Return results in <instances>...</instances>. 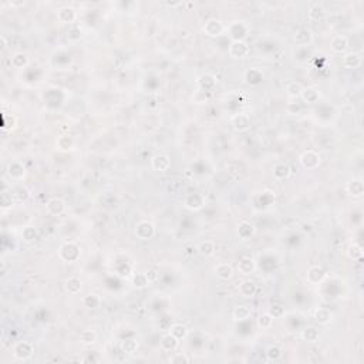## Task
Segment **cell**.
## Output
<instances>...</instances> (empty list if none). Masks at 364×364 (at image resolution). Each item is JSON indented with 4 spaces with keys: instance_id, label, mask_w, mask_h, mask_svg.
<instances>
[{
    "instance_id": "cell-38",
    "label": "cell",
    "mask_w": 364,
    "mask_h": 364,
    "mask_svg": "<svg viewBox=\"0 0 364 364\" xmlns=\"http://www.w3.org/2000/svg\"><path fill=\"white\" fill-rule=\"evenodd\" d=\"M37 238H39V231H37L36 226L27 225V226L23 228V231H21V239H23V242L33 243L37 241Z\"/></svg>"
},
{
    "instance_id": "cell-30",
    "label": "cell",
    "mask_w": 364,
    "mask_h": 364,
    "mask_svg": "<svg viewBox=\"0 0 364 364\" xmlns=\"http://www.w3.org/2000/svg\"><path fill=\"white\" fill-rule=\"evenodd\" d=\"M178 346H180V340L178 339H175L169 331L166 333V334H164L161 337V342H160V347H161L162 351H166V353H172V351H175L177 348H178Z\"/></svg>"
},
{
    "instance_id": "cell-31",
    "label": "cell",
    "mask_w": 364,
    "mask_h": 364,
    "mask_svg": "<svg viewBox=\"0 0 364 364\" xmlns=\"http://www.w3.org/2000/svg\"><path fill=\"white\" fill-rule=\"evenodd\" d=\"M211 99H212V93H211V91H203V90L197 88V90L191 94L189 102H191V104H195V105H203V104L211 101Z\"/></svg>"
},
{
    "instance_id": "cell-39",
    "label": "cell",
    "mask_w": 364,
    "mask_h": 364,
    "mask_svg": "<svg viewBox=\"0 0 364 364\" xmlns=\"http://www.w3.org/2000/svg\"><path fill=\"white\" fill-rule=\"evenodd\" d=\"M346 255H347V258L350 261H362L363 259V248H362V245L356 242L350 243L347 246Z\"/></svg>"
},
{
    "instance_id": "cell-9",
    "label": "cell",
    "mask_w": 364,
    "mask_h": 364,
    "mask_svg": "<svg viewBox=\"0 0 364 364\" xmlns=\"http://www.w3.org/2000/svg\"><path fill=\"white\" fill-rule=\"evenodd\" d=\"M250 124H252V120H250V116L248 113H238V114L232 116V118H231V125L236 132L248 131L250 128Z\"/></svg>"
},
{
    "instance_id": "cell-8",
    "label": "cell",
    "mask_w": 364,
    "mask_h": 364,
    "mask_svg": "<svg viewBox=\"0 0 364 364\" xmlns=\"http://www.w3.org/2000/svg\"><path fill=\"white\" fill-rule=\"evenodd\" d=\"M183 206L188 211H192V212L201 211L203 206H205V197H203L201 192H191V194H188L185 197Z\"/></svg>"
},
{
    "instance_id": "cell-16",
    "label": "cell",
    "mask_w": 364,
    "mask_h": 364,
    "mask_svg": "<svg viewBox=\"0 0 364 364\" xmlns=\"http://www.w3.org/2000/svg\"><path fill=\"white\" fill-rule=\"evenodd\" d=\"M151 168L157 172H166L171 168V158L166 154H155L151 158Z\"/></svg>"
},
{
    "instance_id": "cell-19",
    "label": "cell",
    "mask_w": 364,
    "mask_h": 364,
    "mask_svg": "<svg viewBox=\"0 0 364 364\" xmlns=\"http://www.w3.org/2000/svg\"><path fill=\"white\" fill-rule=\"evenodd\" d=\"M272 174H273V178L278 180V181H284V180H289L290 175H292V168L287 162H278L273 165L272 168Z\"/></svg>"
},
{
    "instance_id": "cell-46",
    "label": "cell",
    "mask_w": 364,
    "mask_h": 364,
    "mask_svg": "<svg viewBox=\"0 0 364 364\" xmlns=\"http://www.w3.org/2000/svg\"><path fill=\"white\" fill-rule=\"evenodd\" d=\"M168 362L172 364H186L191 362V359H189L185 353H175L174 356L169 357Z\"/></svg>"
},
{
    "instance_id": "cell-27",
    "label": "cell",
    "mask_w": 364,
    "mask_h": 364,
    "mask_svg": "<svg viewBox=\"0 0 364 364\" xmlns=\"http://www.w3.org/2000/svg\"><path fill=\"white\" fill-rule=\"evenodd\" d=\"M300 339L304 343L314 344L320 340V331L316 326H306L302 333H300Z\"/></svg>"
},
{
    "instance_id": "cell-28",
    "label": "cell",
    "mask_w": 364,
    "mask_h": 364,
    "mask_svg": "<svg viewBox=\"0 0 364 364\" xmlns=\"http://www.w3.org/2000/svg\"><path fill=\"white\" fill-rule=\"evenodd\" d=\"M252 316V307L249 304H239L233 309L232 312V319L238 323L246 322Z\"/></svg>"
},
{
    "instance_id": "cell-48",
    "label": "cell",
    "mask_w": 364,
    "mask_h": 364,
    "mask_svg": "<svg viewBox=\"0 0 364 364\" xmlns=\"http://www.w3.org/2000/svg\"><path fill=\"white\" fill-rule=\"evenodd\" d=\"M300 111H302V107H300L299 102H289L287 107H286V113L289 116H298Z\"/></svg>"
},
{
    "instance_id": "cell-2",
    "label": "cell",
    "mask_w": 364,
    "mask_h": 364,
    "mask_svg": "<svg viewBox=\"0 0 364 364\" xmlns=\"http://www.w3.org/2000/svg\"><path fill=\"white\" fill-rule=\"evenodd\" d=\"M202 32L205 33L206 37L218 39V37H221V36H223L226 33V24L221 19L211 17V19H208V20L203 23Z\"/></svg>"
},
{
    "instance_id": "cell-50",
    "label": "cell",
    "mask_w": 364,
    "mask_h": 364,
    "mask_svg": "<svg viewBox=\"0 0 364 364\" xmlns=\"http://www.w3.org/2000/svg\"><path fill=\"white\" fill-rule=\"evenodd\" d=\"M147 273V276H148V279H149V282L152 283V282H155L157 281V278H158V275H157V270L155 269H149L148 272H145Z\"/></svg>"
},
{
    "instance_id": "cell-6",
    "label": "cell",
    "mask_w": 364,
    "mask_h": 364,
    "mask_svg": "<svg viewBox=\"0 0 364 364\" xmlns=\"http://www.w3.org/2000/svg\"><path fill=\"white\" fill-rule=\"evenodd\" d=\"M228 54L235 60H243L250 54V47L245 40H233L229 43Z\"/></svg>"
},
{
    "instance_id": "cell-5",
    "label": "cell",
    "mask_w": 364,
    "mask_h": 364,
    "mask_svg": "<svg viewBox=\"0 0 364 364\" xmlns=\"http://www.w3.org/2000/svg\"><path fill=\"white\" fill-rule=\"evenodd\" d=\"M299 162H300V165L303 166L306 171H314L322 164V155L317 151L307 149V151H304V152L300 154Z\"/></svg>"
},
{
    "instance_id": "cell-4",
    "label": "cell",
    "mask_w": 364,
    "mask_h": 364,
    "mask_svg": "<svg viewBox=\"0 0 364 364\" xmlns=\"http://www.w3.org/2000/svg\"><path fill=\"white\" fill-rule=\"evenodd\" d=\"M134 235L140 241H149L157 235V226L151 221H140L134 226Z\"/></svg>"
},
{
    "instance_id": "cell-37",
    "label": "cell",
    "mask_w": 364,
    "mask_h": 364,
    "mask_svg": "<svg viewBox=\"0 0 364 364\" xmlns=\"http://www.w3.org/2000/svg\"><path fill=\"white\" fill-rule=\"evenodd\" d=\"M307 16H309V20L312 21V23L320 21L323 20L324 16H326V10H324V7L322 4L314 3V4L310 6V9H309V12H307Z\"/></svg>"
},
{
    "instance_id": "cell-3",
    "label": "cell",
    "mask_w": 364,
    "mask_h": 364,
    "mask_svg": "<svg viewBox=\"0 0 364 364\" xmlns=\"http://www.w3.org/2000/svg\"><path fill=\"white\" fill-rule=\"evenodd\" d=\"M12 354L19 362L30 360L33 357V354H34V346L30 343V342H27V340H20V342L13 344Z\"/></svg>"
},
{
    "instance_id": "cell-29",
    "label": "cell",
    "mask_w": 364,
    "mask_h": 364,
    "mask_svg": "<svg viewBox=\"0 0 364 364\" xmlns=\"http://www.w3.org/2000/svg\"><path fill=\"white\" fill-rule=\"evenodd\" d=\"M64 289H66V292L68 295L77 296V295H80L81 289H83V282H81L80 278H77V276H70L64 282Z\"/></svg>"
},
{
    "instance_id": "cell-20",
    "label": "cell",
    "mask_w": 364,
    "mask_h": 364,
    "mask_svg": "<svg viewBox=\"0 0 364 364\" xmlns=\"http://www.w3.org/2000/svg\"><path fill=\"white\" fill-rule=\"evenodd\" d=\"M214 272H215L216 278L221 279V281H231V279L235 276V269H233V266H232L231 263L226 262L218 263V265L215 266Z\"/></svg>"
},
{
    "instance_id": "cell-35",
    "label": "cell",
    "mask_w": 364,
    "mask_h": 364,
    "mask_svg": "<svg viewBox=\"0 0 364 364\" xmlns=\"http://www.w3.org/2000/svg\"><path fill=\"white\" fill-rule=\"evenodd\" d=\"M29 57H27V54L26 53H23V51H17V53H15L12 57H10V64H12V67L13 68H16V70H23V68H26L27 66H29Z\"/></svg>"
},
{
    "instance_id": "cell-42",
    "label": "cell",
    "mask_w": 364,
    "mask_h": 364,
    "mask_svg": "<svg viewBox=\"0 0 364 364\" xmlns=\"http://www.w3.org/2000/svg\"><path fill=\"white\" fill-rule=\"evenodd\" d=\"M283 357V348L278 344H272L266 348V359L269 362H279Z\"/></svg>"
},
{
    "instance_id": "cell-25",
    "label": "cell",
    "mask_w": 364,
    "mask_h": 364,
    "mask_svg": "<svg viewBox=\"0 0 364 364\" xmlns=\"http://www.w3.org/2000/svg\"><path fill=\"white\" fill-rule=\"evenodd\" d=\"M56 148L60 152H70L76 148V140L70 134H61L56 140Z\"/></svg>"
},
{
    "instance_id": "cell-47",
    "label": "cell",
    "mask_w": 364,
    "mask_h": 364,
    "mask_svg": "<svg viewBox=\"0 0 364 364\" xmlns=\"http://www.w3.org/2000/svg\"><path fill=\"white\" fill-rule=\"evenodd\" d=\"M12 206H13V195L12 194L9 195L7 192H3L1 194V209L6 211V209H9Z\"/></svg>"
},
{
    "instance_id": "cell-24",
    "label": "cell",
    "mask_w": 364,
    "mask_h": 364,
    "mask_svg": "<svg viewBox=\"0 0 364 364\" xmlns=\"http://www.w3.org/2000/svg\"><path fill=\"white\" fill-rule=\"evenodd\" d=\"M313 320L319 326H327L333 322V313L326 307H316L313 310Z\"/></svg>"
},
{
    "instance_id": "cell-11",
    "label": "cell",
    "mask_w": 364,
    "mask_h": 364,
    "mask_svg": "<svg viewBox=\"0 0 364 364\" xmlns=\"http://www.w3.org/2000/svg\"><path fill=\"white\" fill-rule=\"evenodd\" d=\"M363 64V56L357 51H347L342 57V66L347 70H356L362 67Z\"/></svg>"
},
{
    "instance_id": "cell-21",
    "label": "cell",
    "mask_w": 364,
    "mask_h": 364,
    "mask_svg": "<svg viewBox=\"0 0 364 364\" xmlns=\"http://www.w3.org/2000/svg\"><path fill=\"white\" fill-rule=\"evenodd\" d=\"M218 84V79L209 73H205V74H201L198 79H197V88L199 90H203V91H214L215 85Z\"/></svg>"
},
{
    "instance_id": "cell-51",
    "label": "cell",
    "mask_w": 364,
    "mask_h": 364,
    "mask_svg": "<svg viewBox=\"0 0 364 364\" xmlns=\"http://www.w3.org/2000/svg\"><path fill=\"white\" fill-rule=\"evenodd\" d=\"M0 41H1V49H6L7 47V40L4 36H0Z\"/></svg>"
},
{
    "instance_id": "cell-13",
    "label": "cell",
    "mask_w": 364,
    "mask_h": 364,
    "mask_svg": "<svg viewBox=\"0 0 364 364\" xmlns=\"http://www.w3.org/2000/svg\"><path fill=\"white\" fill-rule=\"evenodd\" d=\"M327 278V273L324 270L322 266H310L307 269V273H306V279L310 284H322L324 282V279Z\"/></svg>"
},
{
    "instance_id": "cell-34",
    "label": "cell",
    "mask_w": 364,
    "mask_h": 364,
    "mask_svg": "<svg viewBox=\"0 0 364 364\" xmlns=\"http://www.w3.org/2000/svg\"><path fill=\"white\" fill-rule=\"evenodd\" d=\"M138 347H140V343L137 339H125L120 343L121 351L127 356H135L138 351Z\"/></svg>"
},
{
    "instance_id": "cell-44",
    "label": "cell",
    "mask_w": 364,
    "mask_h": 364,
    "mask_svg": "<svg viewBox=\"0 0 364 364\" xmlns=\"http://www.w3.org/2000/svg\"><path fill=\"white\" fill-rule=\"evenodd\" d=\"M273 322H275V317H273L269 312L261 313V314H259V317L256 319V324H258V327H259V329H262V330H269V329H272Z\"/></svg>"
},
{
    "instance_id": "cell-12",
    "label": "cell",
    "mask_w": 364,
    "mask_h": 364,
    "mask_svg": "<svg viewBox=\"0 0 364 364\" xmlns=\"http://www.w3.org/2000/svg\"><path fill=\"white\" fill-rule=\"evenodd\" d=\"M314 41V34L310 29H299L295 34H293V43L298 47H307Z\"/></svg>"
},
{
    "instance_id": "cell-33",
    "label": "cell",
    "mask_w": 364,
    "mask_h": 364,
    "mask_svg": "<svg viewBox=\"0 0 364 364\" xmlns=\"http://www.w3.org/2000/svg\"><path fill=\"white\" fill-rule=\"evenodd\" d=\"M197 250H198V253H199L201 256H203V258H211V256H214L215 252H216V245H215L214 241L206 239V241H202V242L198 245Z\"/></svg>"
},
{
    "instance_id": "cell-40",
    "label": "cell",
    "mask_w": 364,
    "mask_h": 364,
    "mask_svg": "<svg viewBox=\"0 0 364 364\" xmlns=\"http://www.w3.org/2000/svg\"><path fill=\"white\" fill-rule=\"evenodd\" d=\"M97 339H99L97 333H96L94 330H91V329L83 330L80 333V337H79L80 343L83 344V346H85V347H90V346L97 343Z\"/></svg>"
},
{
    "instance_id": "cell-14",
    "label": "cell",
    "mask_w": 364,
    "mask_h": 364,
    "mask_svg": "<svg viewBox=\"0 0 364 364\" xmlns=\"http://www.w3.org/2000/svg\"><path fill=\"white\" fill-rule=\"evenodd\" d=\"M238 293L243 299H252L258 293V284L252 279H245L238 286Z\"/></svg>"
},
{
    "instance_id": "cell-22",
    "label": "cell",
    "mask_w": 364,
    "mask_h": 364,
    "mask_svg": "<svg viewBox=\"0 0 364 364\" xmlns=\"http://www.w3.org/2000/svg\"><path fill=\"white\" fill-rule=\"evenodd\" d=\"M238 270L243 276H250L256 272V262L252 256H242L238 262Z\"/></svg>"
},
{
    "instance_id": "cell-1",
    "label": "cell",
    "mask_w": 364,
    "mask_h": 364,
    "mask_svg": "<svg viewBox=\"0 0 364 364\" xmlns=\"http://www.w3.org/2000/svg\"><path fill=\"white\" fill-rule=\"evenodd\" d=\"M80 245L76 243L74 241H68V242L61 243L60 248H59V258H60L63 262L74 263L80 259Z\"/></svg>"
},
{
    "instance_id": "cell-43",
    "label": "cell",
    "mask_w": 364,
    "mask_h": 364,
    "mask_svg": "<svg viewBox=\"0 0 364 364\" xmlns=\"http://www.w3.org/2000/svg\"><path fill=\"white\" fill-rule=\"evenodd\" d=\"M303 84L299 83V81H290L287 85H286V94L290 97V99H299L302 91H303Z\"/></svg>"
},
{
    "instance_id": "cell-45",
    "label": "cell",
    "mask_w": 364,
    "mask_h": 364,
    "mask_svg": "<svg viewBox=\"0 0 364 364\" xmlns=\"http://www.w3.org/2000/svg\"><path fill=\"white\" fill-rule=\"evenodd\" d=\"M101 356L97 353V351H87L85 354H84V357L81 359V362L83 363H100L101 362Z\"/></svg>"
},
{
    "instance_id": "cell-7",
    "label": "cell",
    "mask_w": 364,
    "mask_h": 364,
    "mask_svg": "<svg viewBox=\"0 0 364 364\" xmlns=\"http://www.w3.org/2000/svg\"><path fill=\"white\" fill-rule=\"evenodd\" d=\"M6 174L12 181L21 182L26 175H27V169L20 161H10L6 166Z\"/></svg>"
},
{
    "instance_id": "cell-15",
    "label": "cell",
    "mask_w": 364,
    "mask_h": 364,
    "mask_svg": "<svg viewBox=\"0 0 364 364\" xmlns=\"http://www.w3.org/2000/svg\"><path fill=\"white\" fill-rule=\"evenodd\" d=\"M57 20L61 24H71L77 20V10L73 6H63L57 10Z\"/></svg>"
},
{
    "instance_id": "cell-49",
    "label": "cell",
    "mask_w": 364,
    "mask_h": 364,
    "mask_svg": "<svg viewBox=\"0 0 364 364\" xmlns=\"http://www.w3.org/2000/svg\"><path fill=\"white\" fill-rule=\"evenodd\" d=\"M269 313H270L275 319H279V317H282L284 314V309L281 304H272Z\"/></svg>"
},
{
    "instance_id": "cell-23",
    "label": "cell",
    "mask_w": 364,
    "mask_h": 364,
    "mask_svg": "<svg viewBox=\"0 0 364 364\" xmlns=\"http://www.w3.org/2000/svg\"><path fill=\"white\" fill-rule=\"evenodd\" d=\"M346 192L348 197L353 198H362L364 195V183L360 178L356 180H350L346 183Z\"/></svg>"
},
{
    "instance_id": "cell-26",
    "label": "cell",
    "mask_w": 364,
    "mask_h": 364,
    "mask_svg": "<svg viewBox=\"0 0 364 364\" xmlns=\"http://www.w3.org/2000/svg\"><path fill=\"white\" fill-rule=\"evenodd\" d=\"M299 99H302V101L306 102V104L312 105V104H317L320 101L322 94H320L319 88H316V87H304Z\"/></svg>"
},
{
    "instance_id": "cell-36",
    "label": "cell",
    "mask_w": 364,
    "mask_h": 364,
    "mask_svg": "<svg viewBox=\"0 0 364 364\" xmlns=\"http://www.w3.org/2000/svg\"><path fill=\"white\" fill-rule=\"evenodd\" d=\"M81 303L83 306L85 307V309H99L102 303V299L101 296H99L97 293H88V295H85V296H83V299H81Z\"/></svg>"
},
{
    "instance_id": "cell-32",
    "label": "cell",
    "mask_w": 364,
    "mask_h": 364,
    "mask_svg": "<svg viewBox=\"0 0 364 364\" xmlns=\"http://www.w3.org/2000/svg\"><path fill=\"white\" fill-rule=\"evenodd\" d=\"M151 284L148 276L145 272H135L132 276H131V286L137 290H142L145 287H148Z\"/></svg>"
},
{
    "instance_id": "cell-52",
    "label": "cell",
    "mask_w": 364,
    "mask_h": 364,
    "mask_svg": "<svg viewBox=\"0 0 364 364\" xmlns=\"http://www.w3.org/2000/svg\"><path fill=\"white\" fill-rule=\"evenodd\" d=\"M166 6H169V7H177V6H182L181 1H178V3H166Z\"/></svg>"
},
{
    "instance_id": "cell-17",
    "label": "cell",
    "mask_w": 364,
    "mask_h": 364,
    "mask_svg": "<svg viewBox=\"0 0 364 364\" xmlns=\"http://www.w3.org/2000/svg\"><path fill=\"white\" fill-rule=\"evenodd\" d=\"M350 47V41L343 34H337L330 40V50L336 54H344L347 53Z\"/></svg>"
},
{
    "instance_id": "cell-10",
    "label": "cell",
    "mask_w": 364,
    "mask_h": 364,
    "mask_svg": "<svg viewBox=\"0 0 364 364\" xmlns=\"http://www.w3.org/2000/svg\"><path fill=\"white\" fill-rule=\"evenodd\" d=\"M46 211L51 216H60L67 211V203L59 197H53L46 203Z\"/></svg>"
},
{
    "instance_id": "cell-41",
    "label": "cell",
    "mask_w": 364,
    "mask_h": 364,
    "mask_svg": "<svg viewBox=\"0 0 364 364\" xmlns=\"http://www.w3.org/2000/svg\"><path fill=\"white\" fill-rule=\"evenodd\" d=\"M169 333H171L175 339H178L180 342L185 340V339L189 336V330H188V327H186V326H183V324H181V323L172 324V326L169 327Z\"/></svg>"
},
{
    "instance_id": "cell-18",
    "label": "cell",
    "mask_w": 364,
    "mask_h": 364,
    "mask_svg": "<svg viewBox=\"0 0 364 364\" xmlns=\"http://www.w3.org/2000/svg\"><path fill=\"white\" fill-rule=\"evenodd\" d=\"M236 233H238V238L241 241H249L250 238L255 236L256 228H255L253 223H250L249 221H242V222L238 223V226H236Z\"/></svg>"
}]
</instances>
